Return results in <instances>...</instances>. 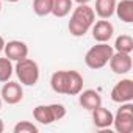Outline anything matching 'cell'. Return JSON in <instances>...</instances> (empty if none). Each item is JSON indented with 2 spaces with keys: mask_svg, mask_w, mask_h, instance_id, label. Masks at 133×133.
Wrapping results in <instances>:
<instances>
[{
  "mask_svg": "<svg viewBox=\"0 0 133 133\" xmlns=\"http://www.w3.org/2000/svg\"><path fill=\"white\" fill-rule=\"evenodd\" d=\"M50 86L56 94L78 96L83 89V77L77 71H56L50 77Z\"/></svg>",
  "mask_w": 133,
  "mask_h": 133,
  "instance_id": "6da1fadb",
  "label": "cell"
},
{
  "mask_svg": "<svg viewBox=\"0 0 133 133\" xmlns=\"http://www.w3.org/2000/svg\"><path fill=\"white\" fill-rule=\"evenodd\" d=\"M96 22V13L94 10L86 3V5H78L72 16H71V21H69V33L75 38H80V36H85L89 28L92 27V24Z\"/></svg>",
  "mask_w": 133,
  "mask_h": 133,
  "instance_id": "7a4b0ae2",
  "label": "cell"
},
{
  "mask_svg": "<svg viewBox=\"0 0 133 133\" xmlns=\"http://www.w3.org/2000/svg\"><path fill=\"white\" fill-rule=\"evenodd\" d=\"M114 53V49L108 44V42H97L96 45H92L86 55H85V64L89 69H102L108 64L111 55Z\"/></svg>",
  "mask_w": 133,
  "mask_h": 133,
  "instance_id": "3957f363",
  "label": "cell"
},
{
  "mask_svg": "<svg viewBox=\"0 0 133 133\" xmlns=\"http://www.w3.org/2000/svg\"><path fill=\"white\" fill-rule=\"evenodd\" d=\"M14 72L21 85H25V86H35L39 80V66L31 58H24L16 61Z\"/></svg>",
  "mask_w": 133,
  "mask_h": 133,
  "instance_id": "277c9868",
  "label": "cell"
},
{
  "mask_svg": "<svg viewBox=\"0 0 133 133\" xmlns=\"http://www.w3.org/2000/svg\"><path fill=\"white\" fill-rule=\"evenodd\" d=\"M113 125L119 133H131L133 131V103L125 102L121 103L116 116H113Z\"/></svg>",
  "mask_w": 133,
  "mask_h": 133,
  "instance_id": "5b68a950",
  "label": "cell"
},
{
  "mask_svg": "<svg viewBox=\"0 0 133 133\" xmlns=\"http://www.w3.org/2000/svg\"><path fill=\"white\" fill-rule=\"evenodd\" d=\"M111 100L116 103H125L133 100V80L124 78L111 89Z\"/></svg>",
  "mask_w": 133,
  "mask_h": 133,
  "instance_id": "8992f818",
  "label": "cell"
},
{
  "mask_svg": "<svg viewBox=\"0 0 133 133\" xmlns=\"http://www.w3.org/2000/svg\"><path fill=\"white\" fill-rule=\"evenodd\" d=\"M110 69L117 74V75H125L131 71V55L130 53H122V52H114L108 61Z\"/></svg>",
  "mask_w": 133,
  "mask_h": 133,
  "instance_id": "52a82bcc",
  "label": "cell"
},
{
  "mask_svg": "<svg viewBox=\"0 0 133 133\" xmlns=\"http://www.w3.org/2000/svg\"><path fill=\"white\" fill-rule=\"evenodd\" d=\"M3 102H6L8 105H16L24 99V89L17 82H5V85L2 86V92H0Z\"/></svg>",
  "mask_w": 133,
  "mask_h": 133,
  "instance_id": "ba28073f",
  "label": "cell"
},
{
  "mask_svg": "<svg viewBox=\"0 0 133 133\" xmlns=\"http://www.w3.org/2000/svg\"><path fill=\"white\" fill-rule=\"evenodd\" d=\"M92 38L96 42H108L114 33V27L110 21L107 19H102L99 22H94L92 24Z\"/></svg>",
  "mask_w": 133,
  "mask_h": 133,
  "instance_id": "9c48e42d",
  "label": "cell"
},
{
  "mask_svg": "<svg viewBox=\"0 0 133 133\" xmlns=\"http://www.w3.org/2000/svg\"><path fill=\"white\" fill-rule=\"evenodd\" d=\"M3 50H5L6 58H10L11 61H19V59H24V58L28 56V47H27V44L22 42V41H17V39L5 42Z\"/></svg>",
  "mask_w": 133,
  "mask_h": 133,
  "instance_id": "30bf717a",
  "label": "cell"
},
{
  "mask_svg": "<svg viewBox=\"0 0 133 133\" xmlns=\"http://www.w3.org/2000/svg\"><path fill=\"white\" fill-rule=\"evenodd\" d=\"M78 102L80 105L88 110V111H92L94 108L100 107L102 105V97L97 91L94 89H86V91H80L78 92Z\"/></svg>",
  "mask_w": 133,
  "mask_h": 133,
  "instance_id": "8fae6325",
  "label": "cell"
},
{
  "mask_svg": "<svg viewBox=\"0 0 133 133\" xmlns=\"http://www.w3.org/2000/svg\"><path fill=\"white\" fill-rule=\"evenodd\" d=\"M91 113H92V122L97 128H108L113 125V113L108 108H103L100 105L94 108Z\"/></svg>",
  "mask_w": 133,
  "mask_h": 133,
  "instance_id": "7c38bea8",
  "label": "cell"
},
{
  "mask_svg": "<svg viewBox=\"0 0 133 133\" xmlns=\"http://www.w3.org/2000/svg\"><path fill=\"white\" fill-rule=\"evenodd\" d=\"M114 13L122 22L131 24L133 22V0H121L119 3H116Z\"/></svg>",
  "mask_w": 133,
  "mask_h": 133,
  "instance_id": "4fadbf2b",
  "label": "cell"
},
{
  "mask_svg": "<svg viewBox=\"0 0 133 133\" xmlns=\"http://www.w3.org/2000/svg\"><path fill=\"white\" fill-rule=\"evenodd\" d=\"M116 3H117L116 0H96V10H94V13L100 19H110L114 14Z\"/></svg>",
  "mask_w": 133,
  "mask_h": 133,
  "instance_id": "5bb4252c",
  "label": "cell"
},
{
  "mask_svg": "<svg viewBox=\"0 0 133 133\" xmlns=\"http://www.w3.org/2000/svg\"><path fill=\"white\" fill-rule=\"evenodd\" d=\"M33 116L42 125H50L52 122H55V116H53V111H52L50 105H38L33 110Z\"/></svg>",
  "mask_w": 133,
  "mask_h": 133,
  "instance_id": "9a60e30c",
  "label": "cell"
},
{
  "mask_svg": "<svg viewBox=\"0 0 133 133\" xmlns=\"http://www.w3.org/2000/svg\"><path fill=\"white\" fill-rule=\"evenodd\" d=\"M72 10V0H53L52 14L55 17H66Z\"/></svg>",
  "mask_w": 133,
  "mask_h": 133,
  "instance_id": "2e32d148",
  "label": "cell"
},
{
  "mask_svg": "<svg viewBox=\"0 0 133 133\" xmlns=\"http://www.w3.org/2000/svg\"><path fill=\"white\" fill-rule=\"evenodd\" d=\"M116 52H122V53H131L133 52V38L128 35H121L116 38L114 41V47Z\"/></svg>",
  "mask_w": 133,
  "mask_h": 133,
  "instance_id": "e0dca14e",
  "label": "cell"
},
{
  "mask_svg": "<svg viewBox=\"0 0 133 133\" xmlns=\"http://www.w3.org/2000/svg\"><path fill=\"white\" fill-rule=\"evenodd\" d=\"M14 72V68H13V63L10 58H2L0 56V83H5L11 78Z\"/></svg>",
  "mask_w": 133,
  "mask_h": 133,
  "instance_id": "ac0fdd59",
  "label": "cell"
},
{
  "mask_svg": "<svg viewBox=\"0 0 133 133\" xmlns=\"http://www.w3.org/2000/svg\"><path fill=\"white\" fill-rule=\"evenodd\" d=\"M52 6L53 0H33V11L41 17L52 14Z\"/></svg>",
  "mask_w": 133,
  "mask_h": 133,
  "instance_id": "d6986e66",
  "label": "cell"
},
{
  "mask_svg": "<svg viewBox=\"0 0 133 133\" xmlns=\"http://www.w3.org/2000/svg\"><path fill=\"white\" fill-rule=\"evenodd\" d=\"M39 128L30 121H21L14 125V133H38Z\"/></svg>",
  "mask_w": 133,
  "mask_h": 133,
  "instance_id": "ffe728a7",
  "label": "cell"
},
{
  "mask_svg": "<svg viewBox=\"0 0 133 133\" xmlns=\"http://www.w3.org/2000/svg\"><path fill=\"white\" fill-rule=\"evenodd\" d=\"M50 108H52V111H53L55 121H61V119L66 116V108H64V105H61V103H52Z\"/></svg>",
  "mask_w": 133,
  "mask_h": 133,
  "instance_id": "44dd1931",
  "label": "cell"
},
{
  "mask_svg": "<svg viewBox=\"0 0 133 133\" xmlns=\"http://www.w3.org/2000/svg\"><path fill=\"white\" fill-rule=\"evenodd\" d=\"M74 2H77L78 5H86V3H89L91 0H74Z\"/></svg>",
  "mask_w": 133,
  "mask_h": 133,
  "instance_id": "7402d4cb",
  "label": "cell"
},
{
  "mask_svg": "<svg viewBox=\"0 0 133 133\" xmlns=\"http://www.w3.org/2000/svg\"><path fill=\"white\" fill-rule=\"evenodd\" d=\"M3 47H5V39H3L2 36H0V52L3 50Z\"/></svg>",
  "mask_w": 133,
  "mask_h": 133,
  "instance_id": "603a6c76",
  "label": "cell"
},
{
  "mask_svg": "<svg viewBox=\"0 0 133 133\" xmlns=\"http://www.w3.org/2000/svg\"><path fill=\"white\" fill-rule=\"evenodd\" d=\"M3 128H5V125H3V121H2V119H0V133H2V131H3Z\"/></svg>",
  "mask_w": 133,
  "mask_h": 133,
  "instance_id": "cb8c5ba5",
  "label": "cell"
},
{
  "mask_svg": "<svg viewBox=\"0 0 133 133\" xmlns=\"http://www.w3.org/2000/svg\"><path fill=\"white\" fill-rule=\"evenodd\" d=\"M5 2H11V3H16V2H21V0H5Z\"/></svg>",
  "mask_w": 133,
  "mask_h": 133,
  "instance_id": "d4e9b609",
  "label": "cell"
},
{
  "mask_svg": "<svg viewBox=\"0 0 133 133\" xmlns=\"http://www.w3.org/2000/svg\"><path fill=\"white\" fill-rule=\"evenodd\" d=\"M0 110H2V97H0Z\"/></svg>",
  "mask_w": 133,
  "mask_h": 133,
  "instance_id": "484cf974",
  "label": "cell"
},
{
  "mask_svg": "<svg viewBox=\"0 0 133 133\" xmlns=\"http://www.w3.org/2000/svg\"><path fill=\"white\" fill-rule=\"evenodd\" d=\"M0 11H2V0H0Z\"/></svg>",
  "mask_w": 133,
  "mask_h": 133,
  "instance_id": "4316f807",
  "label": "cell"
}]
</instances>
